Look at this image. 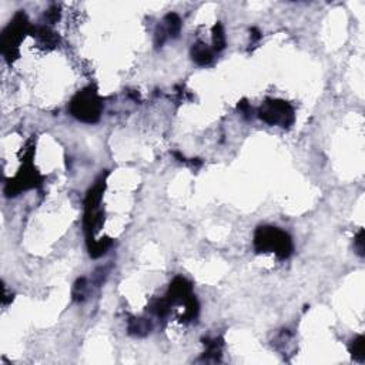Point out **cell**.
Returning a JSON list of instances; mask_svg holds the SVG:
<instances>
[{
	"label": "cell",
	"instance_id": "1",
	"mask_svg": "<svg viewBox=\"0 0 365 365\" xmlns=\"http://www.w3.org/2000/svg\"><path fill=\"white\" fill-rule=\"evenodd\" d=\"M257 253H274L277 257L288 258L292 254V241L285 231L277 227H258L254 235Z\"/></svg>",
	"mask_w": 365,
	"mask_h": 365
},
{
	"label": "cell",
	"instance_id": "12",
	"mask_svg": "<svg viewBox=\"0 0 365 365\" xmlns=\"http://www.w3.org/2000/svg\"><path fill=\"white\" fill-rule=\"evenodd\" d=\"M58 17H60V10H58L57 6H51V8L44 13V19H46V22H49V23L57 22Z\"/></svg>",
	"mask_w": 365,
	"mask_h": 365
},
{
	"label": "cell",
	"instance_id": "6",
	"mask_svg": "<svg viewBox=\"0 0 365 365\" xmlns=\"http://www.w3.org/2000/svg\"><path fill=\"white\" fill-rule=\"evenodd\" d=\"M151 331V323L146 318H133L129 323V332L133 335H147Z\"/></svg>",
	"mask_w": 365,
	"mask_h": 365
},
{
	"label": "cell",
	"instance_id": "4",
	"mask_svg": "<svg viewBox=\"0 0 365 365\" xmlns=\"http://www.w3.org/2000/svg\"><path fill=\"white\" fill-rule=\"evenodd\" d=\"M258 117L267 125L290 127L294 123V108L282 100H267L260 108Z\"/></svg>",
	"mask_w": 365,
	"mask_h": 365
},
{
	"label": "cell",
	"instance_id": "11",
	"mask_svg": "<svg viewBox=\"0 0 365 365\" xmlns=\"http://www.w3.org/2000/svg\"><path fill=\"white\" fill-rule=\"evenodd\" d=\"M86 290H87V281L86 278H80L77 280L75 284V288H73V297L77 301H82L86 297Z\"/></svg>",
	"mask_w": 365,
	"mask_h": 365
},
{
	"label": "cell",
	"instance_id": "15",
	"mask_svg": "<svg viewBox=\"0 0 365 365\" xmlns=\"http://www.w3.org/2000/svg\"><path fill=\"white\" fill-rule=\"evenodd\" d=\"M251 33H253V40H254V42H258V40L261 39V33H260V30L256 29V27L251 29Z\"/></svg>",
	"mask_w": 365,
	"mask_h": 365
},
{
	"label": "cell",
	"instance_id": "7",
	"mask_svg": "<svg viewBox=\"0 0 365 365\" xmlns=\"http://www.w3.org/2000/svg\"><path fill=\"white\" fill-rule=\"evenodd\" d=\"M164 29L168 36L171 37H177L178 33H180V29H181V20L178 15L175 13H168L166 17H164Z\"/></svg>",
	"mask_w": 365,
	"mask_h": 365
},
{
	"label": "cell",
	"instance_id": "5",
	"mask_svg": "<svg viewBox=\"0 0 365 365\" xmlns=\"http://www.w3.org/2000/svg\"><path fill=\"white\" fill-rule=\"evenodd\" d=\"M191 57L200 66H207L213 62V50L204 43H196L191 47Z\"/></svg>",
	"mask_w": 365,
	"mask_h": 365
},
{
	"label": "cell",
	"instance_id": "10",
	"mask_svg": "<svg viewBox=\"0 0 365 365\" xmlns=\"http://www.w3.org/2000/svg\"><path fill=\"white\" fill-rule=\"evenodd\" d=\"M364 337L362 335H359L357 337L355 340L352 341V344H351V347H349V351H351V354H352V357L358 359V361H364L365 358V354H364Z\"/></svg>",
	"mask_w": 365,
	"mask_h": 365
},
{
	"label": "cell",
	"instance_id": "2",
	"mask_svg": "<svg viewBox=\"0 0 365 365\" xmlns=\"http://www.w3.org/2000/svg\"><path fill=\"white\" fill-rule=\"evenodd\" d=\"M103 110V103L97 96V91L91 87H86L76 94L70 103V113L80 121L96 123L99 121Z\"/></svg>",
	"mask_w": 365,
	"mask_h": 365
},
{
	"label": "cell",
	"instance_id": "9",
	"mask_svg": "<svg viewBox=\"0 0 365 365\" xmlns=\"http://www.w3.org/2000/svg\"><path fill=\"white\" fill-rule=\"evenodd\" d=\"M213 49L216 51H221L225 47V34L224 29L220 23H217L213 29Z\"/></svg>",
	"mask_w": 365,
	"mask_h": 365
},
{
	"label": "cell",
	"instance_id": "3",
	"mask_svg": "<svg viewBox=\"0 0 365 365\" xmlns=\"http://www.w3.org/2000/svg\"><path fill=\"white\" fill-rule=\"evenodd\" d=\"M29 30H32V27L29 26L27 17L23 12H19L2 34V43H0L2 53L5 54V57L8 58L9 62H12L16 57L17 46L20 44L23 36Z\"/></svg>",
	"mask_w": 365,
	"mask_h": 365
},
{
	"label": "cell",
	"instance_id": "8",
	"mask_svg": "<svg viewBox=\"0 0 365 365\" xmlns=\"http://www.w3.org/2000/svg\"><path fill=\"white\" fill-rule=\"evenodd\" d=\"M111 246V241L108 240V238H101L99 241H90L89 242V251H90V256L93 258H97V257H101L103 254H106L107 253L108 247Z\"/></svg>",
	"mask_w": 365,
	"mask_h": 365
},
{
	"label": "cell",
	"instance_id": "13",
	"mask_svg": "<svg viewBox=\"0 0 365 365\" xmlns=\"http://www.w3.org/2000/svg\"><path fill=\"white\" fill-rule=\"evenodd\" d=\"M354 247L357 250V253L362 257L364 256V230H361V231L358 232L357 238L354 241Z\"/></svg>",
	"mask_w": 365,
	"mask_h": 365
},
{
	"label": "cell",
	"instance_id": "14",
	"mask_svg": "<svg viewBox=\"0 0 365 365\" xmlns=\"http://www.w3.org/2000/svg\"><path fill=\"white\" fill-rule=\"evenodd\" d=\"M238 110H240L244 116L247 117L250 114V104L246 101V100H242L240 104H238Z\"/></svg>",
	"mask_w": 365,
	"mask_h": 365
}]
</instances>
